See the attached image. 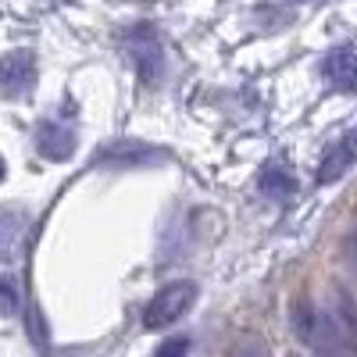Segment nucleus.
<instances>
[{"instance_id": "9d476101", "label": "nucleus", "mask_w": 357, "mask_h": 357, "mask_svg": "<svg viewBox=\"0 0 357 357\" xmlns=\"http://www.w3.org/2000/svg\"><path fill=\"white\" fill-rule=\"evenodd\" d=\"M25 222H29V215H25L22 204H4L0 207V257L11 254V247L18 243V236L25 232Z\"/></svg>"}, {"instance_id": "20e7f679", "label": "nucleus", "mask_w": 357, "mask_h": 357, "mask_svg": "<svg viewBox=\"0 0 357 357\" xmlns=\"http://www.w3.org/2000/svg\"><path fill=\"white\" fill-rule=\"evenodd\" d=\"M36 54L29 50V47H15L8 50L4 57H0V93L4 97H25V93H33V86H36Z\"/></svg>"}, {"instance_id": "1a4fd4ad", "label": "nucleus", "mask_w": 357, "mask_h": 357, "mask_svg": "<svg viewBox=\"0 0 357 357\" xmlns=\"http://www.w3.org/2000/svg\"><path fill=\"white\" fill-rule=\"evenodd\" d=\"M257 190L272 200H286V197L296 193V178L286 165H264L261 175H257Z\"/></svg>"}, {"instance_id": "423d86ee", "label": "nucleus", "mask_w": 357, "mask_h": 357, "mask_svg": "<svg viewBox=\"0 0 357 357\" xmlns=\"http://www.w3.org/2000/svg\"><path fill=\"white\" fill-rule=\"evenodd\" d=\"M357 165V129L354 132H343L329 151H325L321 165H318V183L321 186H329L336 183V178H343L350 168Z\"/></svg>"}, {"instance_id": "dca6fc26", "label": "nucleus", "mask_w": 357, "mask_h": 357, "mask_svg": "<svg viewBox=\"0 0 357 357\" xmlns=\"http://www.w3.org/2000/svg\"><path fill=\"white\" fill-rule=\"evenodd\" d=\"M301 4H304V0H301Z\"/></svg>"}, {"instance_id": "4468645a", "label": "nucleus", "mask_w": 357, "mask_h": 357, "mask_svg": "<svg viewBox=\"0 0 357 357\" xmlns=\"http://www.w3.org/2000/svg\"><path fill=\"white\" fill-rule=\"evenodd\" d=\"M311 357H357V354H340V350H314Z\"/></svg>"}, {"instance_id": "39448f33", "label": "nucleus", "mask_w": 357, "mask_h": 357, "mask_svg": "<svg viewBox=\"0 0 357 357\" xmlns=\"http://www.w3.org/2000/svg\"><path fill=\"white\" fill-rule=\"evenodd\" d=\"M36 151L47 161H68L75 154V129L65 122H54V118H43L36 126Z\"/></svg>"}, {"instance_id": "f03ea898", "label": "nucleus", "mask_w": 357, "mask_h": 357, "mask_svg": "<svg viewBox=\"0 0 357 357\" xmlns=\"http://www.w3.org/2000/svg\"><path fill=\"white\" fill-rule=\"evenodd\" d=\"M193 301H197V282H190V279H175V282H165L151 301L143 304V311H139V325L146 333H161V329H168L172 321H178L190 307H193Z\"/></svg>"}, {"instance_id": "7ed1b4c3", "label": "nucleus", "mask_w": 357, "mask_h": 357, "mask_svg": "<svg viewBox=\"0 0 357 357\" xmlns=\"http://www.w3.org/2000/svg\"><path fill=\"white\" fill-rule=\"evenodd\" d=\"M126 50L146 86H154L165 75V47H161V36L154 33V25H132L126 33Z\"/></svg>"}, {"instance_id": "f257e3e1", "label": "nucleus", "mask_w": 357, "mask_h": 357, "mask_svg": "<svg viewBox=\"0 0 357 357\" xmlns=\"http://www.w3.org/2000/svg\"><path fill=\"white\" fill-rule=\"evenodd\" d=\"M289 325H293L296 340H301L304 347H311V354H314V350L354 354V350L343 343L333 314L321 311V307H314V301H307V296H296V301H293V307H289Z\"/></svg>"}, {"instance_id": "0eeeda50", "label": "nucleus", "mask_w": 357, "mask_h": 357, "mask_svg": "<svg viewBox=\"0 0 357 357\" xmlns=\"http://www.w3.org/2000/svg\"><path fill=\"white\" fill-rule=\"evenodd\" d=\"M321 75L333 89H343V93H354L357 89V50L354 47H336L325 54L321 61Z\"/></svg>"}, {"instance_id": "6e6552de", "label": "nucleus", "mask_w": 357, "mask_h": 357, "mask_svg": "<svg viewBox=\"0 0 357 357\" xmlns=\"http://www.w3.org/2000/svg\"><path fill=\"white\" fill-rule=\"evenodd\" d=\"M329 314H333V321H336L343 343L357 354V301H354L347 289H336V304H333Z\"/></svg>"}, {"instance_id": "f8f14e48", "label": "nucleus", "mask_w": 357, "mask_h": 357, "mask_svg": "<svg viewBox=\"0 0 357 357\" xmlns=\"http://www.w3.org/2000/svg\"><path fill=\"white\" fill-rule=\"evenodd\" d=\"M229 357H272V354H268V347H264L261 336H243L240 343L229 350Z\"/></svg>"}, {"instance_id": "ddd939ff", "label": "nucleus", "mask_w": 357, "mask_h": 357, "mask_svg": "<svg viewBox=\"0 0 357 357\" xmlns=\"http://www.w3.org/2000/svg\"><path fill=\"white\" fill-rule=\"evenodd\" d=\"M186 354H190V340L186 336H175V340L161 343L154 357H186Z\"/></svg>"}, {"instance_id": "2eb2a0df", "label": "nucleus", "mask_w": 357, "mask_h": 357, "mask_svg": "<svg viewBox=\"0 0 357 357\" xmlns=\"http://www.w3.org/2000/svg\"><path fill=\"white\" fill-rule=\"evenodd\" d=\"M0 178H4V161H0Z\"/></svg>"}, {"instance_id": "9b49d317", "label": "nucleus", "mask_w": 357, "mask_h": 357, "mask_svg": "<svg viewBox=\"0 0 357 357\" xmlns=\"http://www.w3.org/2000/svg\"><path fill=\"white\" fill-rule=\"evenodd\" d=\"M22 307V293L11 275H0V314H15Z\"/></svg>"}]
</instances>
